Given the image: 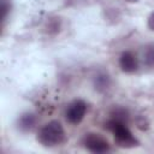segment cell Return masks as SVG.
<instances>
[{
    "label": "cell",
    "instance_id": "obj_7",
    "mask_svg": "<svg viewBox=\"0 0 154 154\" xmlns=\"http://www.w3.org/2000/svg\"><path fill=\"white\" fill-rule=\"evenodd\" d=\"M148 28L154 31V12H153V13L149 16V18H148Z\"/></svg>",
    "mask_w": 154,
    "mask_h": 154
},
{
    "label": "cell",
    "instance_id": "obj_5",
    "mask_svg": "<svg viewBox=\"0 0 154 154\" xmlns=\"http://www.w3.org/2000/svg\"><path fill=\"white\" fill-rule=\"evenodd\" d=\"M119 65H120L122 70H123L124 72H128V73L135 72V71L137 70V67H138L137 59H136V57H135L131 52H124V53L120 55Z\"/></svg>",
    "mask_w": 154,
    "mask_h": 154
},
{
    "label": "cell",
    "instance_id": "obj_8",
    "mask_svg": "<svg viewBox=\"0 0 154 154\" xmlns=\"http://www.w3.org/2000/svg\"><path fill=\"white\" fill-rule=\"evenodd\" d=\"M126 1H129V2H137L138 0H126Z\"/></svg>",
    "mask_w": 154,
    "mask_h": 154
},
{
    "label": "cell",
    "instance_id": "obj_2",
    "mask_svg": "<svg viewBox=\"0 0 154 154\" xmlns=\"http://www.w3.org/2000/svg\"><path fill=\"white\" fill-rule=\"evenodd\" d=\"M106 129L113 134L114 140L118 143V146L124 147V148H131V147L137 146V140L132 136L131 131L129 130V128L126 126L124 122L112 118L111 120L106 123Z\"/></svg>",
    "mask_w": 154,
    "mask_h": 154
},
{
    "label": "cell",
    "instance_id": "obj_6",
    "mask_svg": "<svg viewBox=\"0 0 154 154\" xmlns=\"http://www.w3.org/2000/svg\"><path fill=\"white\" fill-rule=\"evenodd\" d=\"M35 124V117L32 114H24L19 120V128L23 130H30Z\"/></svg>",
    "mask_w": 154,
    "mask_h": 154
},
{
    "label": "cell",
    "instance_id": "obj_3",
    "mask_svg": "<svg viewBox=\"0 0 154 154\" xmlns=\"http://www.w3.org/2000/svg\"><path fill=\"white\" fill-rule=\"evenodd\" d=\"M83 144L93 153H106L109 149L108 142L99 134H87L83 137Z\"/></svg>",
    "mask_w": 154,
    "mask_h": 154
},
{
    "label": "cell",
    "instance_id": "obj_4",
    "mask_svg": "<svg viewBox=\"0 0 154 154\" xmlns=\"http://www.w3.org/2000/svg\"><path fill=\"white\" fill-rule=\"evenodd\" d=\"M85 111H87V105L84 101L76 100V101L71 102L65 113L67 122L71 124H75V125L79 124L85 116Z\"/></svg>",
    "mask_w": 154,
    "mask_h": 154
},
{
    "label": "cell",
    "instance_id": "obj_1",
    "mask_svg": "<svg viewBox=\"0 0 154 154\" xmlns=\"http://www.w3.org/2000/svg\"><path fill=\"white\" fill-rule=\"evenodd\" d=\"M65 140V131L63 125L58 120H52L45 124L38 134L37 141L45 147H55L64 142Z\"/></svg>",
    "mask_w": 154,
    "mask_h": 154
}]
</instances>
